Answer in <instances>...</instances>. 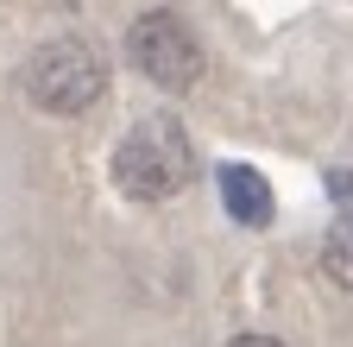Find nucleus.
I'll use <instances>...</instances> for the list:
<instances>
[{
  "instance_id": "obj_1",
  "label": "nucleus",
  "mask_w": 353,
  "mask_h": 347,
  "mask_svg": "<svg viewBox=\"0 0 353 347\" xmlns=\"http://www.w3.org/2000/svg\"><path fill=\"white\" fill-rule=\"evenodd\" d=\"M190 184H196V139L183 133V120L176 114L132 120L126 139L114 146V190L139 208H158Z\"/></svg>"
},
{
  "instance_id": "obj_2",
  "label": "nucleus",
  "mask_w": 353,
  "mask_h": 347,
  "mask_svg": "<svg viewBox=\"0 0 353 347\" xmlns=\"http://www.w3.org/2000/svg\"><path fill=\"white\" fill-rule=\"evenodd\" d=\"M108 95V57L88 38H44L26 57V101L38 114H88Z\"/></svg>"
},
{
  "instance_id": "obj_3",
  "label": "nucleus",
  "mask_w": 353,
  "mask_h": 347,
  "mask_svg": "<svg viewBox=\"0 0 353 347\" xmlns=\"http://www.w3.org/2000/svg\"><path fill=\"white\" fill-rule=\"evenodd\" d=\"M126 57H132V70L145 82H158V89H190L202 76V38L183 26V13L152 7V13H139L126 26Z\"/></svg>"
},
{
  "instance_id": "obj_4",
  "label": "nucleus",
  "mask_w": 353,
  "mask_h": 347,
  "mask_svg": "<svg viewBox=\"0 0 353 347\" xmlns=\"http://www.w3.org/2000/svg\"><path fill=\"white\" fill-rule=\"evenodd\" d=\"M214 190H221V208H228L240 228H265V221L278 215L272 184H265L252 164H221V170H214Z\"/></svg>"
},
{
  "instance_id": "obj_5",
  "label": "nucleus",
  "mask_w": 353,
  "mask_h": 347,
  "mask_svg": "<svg viewBox=\"0 0 353 347\" xmlns=\"http://www.w3.org/2000/svg\"><path fill=\"white\" fill-rule=\"evenodd\" d=\"M322 272L341 290H353V215H341V221L322 234Z\"/></svg>"
},
{
  "instance_id": "obj_6",
  "label": "nucleus",
  "mask_w": 353,
  "mask_h": 347,
  "mask_svg": "<svg viewBox=\"0 0 353 347\" xmlns=\"http://www.w3.org/2000/svg\"><path fill=\"white\" fill-rule=\"evenodd\" d=\"M328 190H334L341 202H353V170H334V177H328Z\"/></svg>"
},
{
  "instance_id": "obj_7",
  "label": "nucleus",
  "mask_w": 353,
  "mask_h": 347,
  "mask_svg": "<svg viewBox=\"0 0 353 347\" xmlns=\"http://www.w3.org/2000/svg\"><path fill=\"white\" fill-rule=\"evenodd\" d=\"M228 347H284V341H278V335H234Z\"/></svg>"
}]
</instances>
